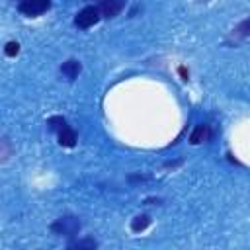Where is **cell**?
<instances>
[{
  "label": "cell",
  "instance_id": "obj_1",
  "mask_svg": "<svg viewBox=\"0 0 250 250\" xmlns=\"http://www.w3.org/2000/svg\"><path fill=\"white\" fill-rule=\"evenodd\" d=\"M51 230L59 236H76L80 232V221L72 215H64V217H59L53 225H51Z\"/></svg>",
  "mask_w": 250,
  "mask_h": 250
},
{
  "label": "cell",
  "instance_id": "obj_5",
  "mask_svg": "<svg viewBox=\"0 0 250 250\" xmlns=\"http://www.w3.org/2000/svg\"><path fill=\"white\" fill-rule=\"evenodd\" d=\"M80 70H82V66H80V62L74 61V59H68V61L62 62V66H61L62 76H66L68 80H74V78L80 74Z\"/></svg>",
  "mask_w": 250,
  "mask_h": 250
},
{
  "label": "cell",
  "instance_id": "obj_4",
  "mask_svg": "<svg viewBox=\"0 0 250 250\" xmlns=\"http://www.w3.org/2000/svg\"><path fill=\"white\" fill-rule=\"evenodd\" d=\"M125 4H127V0H102L98 10H100L102 18H115L117 14H121Z\"/></svg>",
  "mask_w": 250,
  "mask_h": 250
},
{
  "label": "cell",
  "instance_id": "obj_6",
  "mask_svg": "<svg viewBox=\"0 0 250 250\" xmlns=\"http://www.w3.org/2000/svg\"><path fill=\"white\" fill-rule=\"evenodd\" d=\"M74 143H76V133H74V129H70L68 125H64L61 131H59V145L61 146H74Z\"/></svg>",
  "mask_w": 250,
  "mask_h": 250
},
{
  "label": "cell",
  "instance_id": "obj_12",
  "mask_svg": "<svg viewBox=\"0 0 250 250\" xmlns=\"http://www.w3.org/2000/svg\"><path fill=\"white\" fill-rule=\"evenodd\" d=\"M18 51H20V45H18L16 41H8V43H6V47H4V53H6L8 57L18 55Z\"/></svg>",
  "mask_w": 250,
  "mask_h": 250
},
{
  "label": "cell",
  "instance_id": "obj_8",
  "mask_svg": "<svg viewBox=\"0 0 250 250\" xmlns=\"http://www.w3.org/2000/svg\"><path fill=\"white\" fill-rule=\"evenodd\" d=\"M148 225H150V217H148V215H137V217L131 221V230H133V232H141V230H145Z\"/></svg>",
  "mask_w": 250,
  "mask_h": 250
},
{
  "label": "cell",
  "instance_id": "obj_3",
  "mask_svg": "<svg viewBox=\"0 0 250 250\" xmlns=\"http://www.w3.org/2000/svg\"><path fill=\"white\" fill-rule=\"evenodd\" d=\"M100 18H102V14H100V10L96 6H86L74 16V25L78 29H88V27L96 25L100 21Z\"/></svg>",
  "mask_w": 250,
  "mask_h": 250
},
{
  "label": "cell",
  "instance_id": "obj_10",
  "mask_svg": "<svg viewBox=\"0 0 250 250\" xmlns=\"http://www.w3.org/2000/svg\"><path fill=\"white\" fill-rule=\"evenodd\" d=\"M68 248H88V250H94V248H98V242L94 238H82V240L68 242Z\"/></svg>",
  "mask_w": 250,
  "mask_h": 250
},
{
  "label": "cell",
  "instance_id": "obj_7",
  "mask_svg": "<svg viewBox=\"0 0 250 250\" xmlns=\"http://www.w3.org/2000/svg\"><path fill=\"white\" fill-rule=\"evenodd\" d=\"M207 139H209V125H197V127L193 129L191 137H189V141H191L193 145H199V143H203V141H207Z\"/></svg>",
  "mask_w": 250,
  "mask_h": 250
},
{
  "label": "cell",
  "instance_id": "obj_2",
  "mask_svg": "<svg viewBox=\"0 0 250 250\" xmlns=\"http://www.w3.org/2000/svg\"><path fill=\"white\" fill-rule=\"evenodd\" d=\"M53 0H20L18 10L27 18H37L51 8Z\"/></svg>",
  "mask_w": 250,
  "mask_h": 250
},
{
  "label": "cell",
  "instance_id": "obj_9",
  "mask_svg": "<svg viewBox=\"0 0 250 250\" xmlns=\"http://www.w3.org/2000/svg\"><path fill=\"white\" fill-rule=\"evenodd\" d=\"M232 35H234V37H250V18L242 20V21L232 29Z\"/></svg>",
  "mask_w": 250,
  "mask_h": 250
},
{
  "label": "cell",
  "instance_id": "obj_11",
  "mask_svg": "<svg viewBox=\"0 0 250 250\" xmlns=\"http://www.w3.org/2000/svg\"><path fill=\"white\" fill-rule=\"evenodd\" d=\"M47 125H49L53 131H57V133H59V131L66 125V119H64V117H61V115H55V117H49Z\"/></svg>",
  "mask_w": 250,
  "mask_h": 250
}]
</instances>
